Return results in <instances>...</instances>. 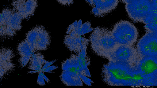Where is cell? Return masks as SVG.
<instances>
[{"mask_svg": "<svg viewBox=\"0 0 157 88\" xmlns=\"http://www.w3.org/2000/svg\"><path fill=\"white\" fill-rule=\"evenodd\" d=\"M133 66L109 61L102 68L103 79L110 86H146L147 78L135 70Z\"/></svg>", "mask_w": 157, "mask_h": 88, "instance_id": "6da1fadb", "label": "cell"}, {"mask_svg": "<svg viewBox=\"0 0 157 88\" xmlns=\"http://www.w3.org/2000/svg\"><path fill=\"white\" fill-rule=\"evenodd\" d=\"M50 42L49 34L44 27H34L26 34L25 39L17 46V50L20 55L19 62L22 65H26L33 53L46 50Z\"/></svg>", "mask_w": 157, "mask_h": 88, "instance_id": "7a4b0ae2", "label": "cell"}, {"mask_svg": "<svg viewBox=\"0 0 157 88\" xmlns=\"http://www.w3.org/2000/svg\"><path fill=\"white\" fill-rule=\"evenodd\" d=\"M86 49L79 55L71 54L62 64V73L60 79L66 86H82L81 79L83 75L90 77L87 67L90 64L87 56Z\"/></svg>", "mask_w": 157, "mask_h": 88, "instance_id": "3957f363", "label": "cell"}, {"mask_svg": "<svg viewBox=\"0 0 157 88\" xmlns=\"http://www.w3.org/2000/svg\"><path fill=\"white\" fill-rule=\"evenodd\" d=\"M89 39L93 51L104 58L118 46L111 30L106 28L98 27L94 29Z\"/></svg>", "mask_w": 157, "mask_h": 88, "instance_id": "277c9868", "label": "cell"}, {"mask_svg": "<svg viewBox=\"0 0 157 88\" xmlns=\"http://www.w3.org/2000/svg\"><path fill=\"white\" fill-rule=\"evenodd\" d=\"M25 19L13 9H4L0 14L1 40L13 37L22 28V20Z\"/></svg>", "mask_w": 157, "mask_h": 88, "instance_id": "5b68a950", "label": "cell"}, {"mask_svg": "<svg viewBox=\"0 0 157 88\" xmlns=\"http://www.w3.org/2000/svg\"><path fill=\"white\" fill-rule=\"evenodd\" d=\"M111 30L112 35L118 46H133L137 40L138 30L130 21H120Z\"/></svg>", "mask_w": 157, "mask_h": 88, "instance_id": "8992f818", "label": "cell"}, {"mask_svg": "<svg viewBox=\"0 0 157 88\" xmlns=\"http://www.w3.org/2000/svg\"><path fill=\"white\" fill-rule=\"evenodd\" d=\"M129 17L135 22L144 23L152 11V0H132L125 5Z\"/></svg>", "mask_w": 157, "mask_h": 88, "instance_id": "52a82bcc", "label": "cell"}, {"mask_svg": "<svg viewBox=\"0 0 157 88\" xmlns=\"http://www.w3.org/2000/svg\"><path fill=\"white\" fill-rule=\"evenodd\" d=\"M136 48L133 46L119 45L106 57L109 61L121 62L134 66L139 59Z\"/></svg>", "mask_w": 157, "mask_h": 88, "instance_id": "ba28073f", "label": "cell"}, {"mask_svg": "<svg viewBox=\"0 0 157 88\" xmlns=\"http://www.w3.org/2000/svg\"><path fill=\"white\" fill-rule=\"evenodd\" d=\"M139 58L157 57V37L153 32H146L136 46Z\"/></svg>", "mask_w": 157, "mask_h": 88, "instance_id": "9c48e42d", "label": "cell"}, {"mask_svg": "<svg viewBox=\"0 0 157 88\" xmlns=\"http://www.w3.org/2000/svg\"><path fill=\"white\" fill-rule=\"evenodd\" d=\"M133 68L135 70L143 76L155 80L156 83L157 80V57L139 58L133 66Z\"/></svg>", "mask_w": 157, "mask_h": 88, "instance_id": "30bf717a", "label": "cell"}, {"mask_svg": "<svg viewBox=\"0 0 157 88\" xmlns=\"http://www.w3.org/2000/svg\"><path fill=\"white\" fill-rule=\"evenodd\" d=\"M92 7L91 13L95 16H104L115 9L119 0H85Z\"/></svg>", "mask_w": 157, "mask_h": 88, "instance_id": "8fae6325", "label": "cell"}, {"mask_svg": "<svg viewBox=\"0 0 157 88\" xmlns=\"http://www.w3.org/2000/svg\"><path fill=\"white\" fill-rule=\"evenodd\" d=\"M64 43L71 51L78 55L83 50L87 49L90 40L75 33L66 35L64 38Z\"/></svg>", "mask_w": 157, "mask_h": 88, "instance_id": "7c38bea8", "label": "cell"}, {"mask_svg": "<svg viewBox=\"0 0 157 88\" xmlns=\"http://www.w3.org/2000/svg\"><path fill=\"white\" fill-rule=\"evenodd\" d=\"M13 9L24 19L33 16L37 6V0H13Z\"/></svg>", "mask_w": 157, "mask_h": 88, "instance_id": "4fadbf2b", "label": "cell"}, {"mask_svg": "<svg viewBox=\"0 0 157 88\" xmlns=\"http://www.w3.org/2000/svg\"><path fill=\"white\" fill-rule=\"evenodd\" d=\"M0 79L1 81L5 75L11 72L14 69L15 66L13 59L15 55L10 48L2 47L0 51Z\"/></svg>", "mask_w": 157, "mask_h": 88, "instance_id": "5bb4252c", "label": "cell"}, {"mask_svg": "<svg viewBox=\"0 0 157 88\" xmlns=\"http://www.w3.org/2000/svg\"><path fill=\"white\" fill-rule=\"evenodd\" d=\"M44 58V56L41 53H33L29 61L28 68L37 71L38 72L42 71L44 65L48 62L45 60Z\"/></svg>", "mask_w": 157, "mask_h": 88, "instance_id": "9a60e30c", "label": "cell"}, {"mask_svg": "<svg viewBox=\"0 0 157 88\" xmlns=\"http://www.w3.org/2000/svg\"><path fill=\"white\" fill-rule=\"evenodd\" d=\"M146 32H154L157 31V13L152 11L144 23Z\"/></svg>", "mask_w": 157, "mask_h": 88, "instance_id": "2e32d148", "label": "cell"}, {"mask_svg": "<svg viewBox=\"0 0 157 88\" xmlns=\"http://www.w3.org/2000/svg\"><path fill=\"white\" fill-rule=\"evenodd\" d=\"M91 24L89 22H87L82 24V26L78 28L76 33L82 35L93 30L91 28Z\"/></svg>", "mask_w": 157, "mask_h": 88, "instance_id": "e0dca14e", "label": "cell"}, {"mask_svg": "<svg viewBox=\"0 0 157 88\" xmlns=\"http://www.w3.org/2000/svg\"><path fill=\"white\" fill-rule=\"evenodd\" d=\"M42 71H40L39 72V74L37 80V83L40 86H44L45 85V82L44 81V78L43 76V72Z\"/></svg>", "mask_w": 157, "mask_h": 88, "instance_id": "ac0fdd59", "label": "cell"}, {"mask_svg": "<svg viewBox=\"0 0 157 88\" xmlns=\"http://www.w3.org/2000/svg\"><path fill=\"white\" fill-rule=\"evenodd\" d=\"M61 4L64 5H70L73 3V0H57Z\"/></svg>", "mask_w": 157, "mask_h": 88, "instance_id": "d6986e66", "label": "cell"}, {"mask_svg": "<svg viewBox=\"0 0 157 88\" xmlns=\"http://www.w3.org/2000/svg\"><path fill=\"white\" fill-rule=\"evenodd\" d=\"M152 1V11L157 13V0Z\"/></svg>", "mask_w": 157, "mask_h": 88, "instance_id": "ffe728a7", "label": "cell"}, {"mask_svg": "<svg viewBox=\"0 0 157 88\" xmlns=\"http://www.w3.org/2000/svg\"><path fill=\"white\" fill-rule=\"evenodd\" d=\"M56 61V60L53 61H52L48 62L45 63L43 66L42 71H43V70L49 67V66L51 65L53 63H54Z\"/></svg>", "mask_w": 157, "mask_h": 88, "instance_id": "44dd1931", "label": "cell"}, {"mask_svg": "<svg viewBox=\"0 0 157 88\" xmlns=\"http://www.w3.org/2000/svg\"><path fill=\"white\" fill-rule=\"evenodd\" d=\"M57 67L55 66H49L47 68L43 70V71L45 72H48L49 71H52L55 69H56Z\"/></svg>", "mask_w": 157, "mask_h": 88, "instance_id": "7402d4cb", "label": "cell"}, {"mask_svg": "<svg viewBox=\"0 0 157 88\" xmlns=\"http://www.w3.org/2000/svg\"><path fill=\"white\" fill-rule=\"evenodd\" d=\"M122 2H124V3H125V4H127L130 2L131 1H132V0H120Z\"/></svg>", "mask_w": 157, "mask_h": 88, "instance_id": "603a6c76", "label": "cell"}, {"mask_svg": "<svg viewBox=\"0 0 157 88\" xmlns=\"http://www.w3.org/2000/svg\"><path fill=\"white\" fill-rule=\"evenodd\" d=\"M43 77L44 78V79L48 83V82L49 81V80L48 79L43 73Z\"/></svg>", "mask_w": 157, "mask_h": 88, "instance_id": "cb8c5ba5", "label": "cell"}, {"mask_svg": "<svg viewBox=\"0 0 157 88\" xmlns=\"http://www.w3.org/2000/svg\"><path fill=\"white\" fill-rule=\"evenodd\" d=\"M157 37V31L153 32Z\"/></svg>", "mask_w": 157, "mask_h": 88, "instance_id": "d4e9b609", "label": "cell"}, {"mask_svg": "<svg viewBox=\"0 0 157 88\" xmlns=\"http://www.w3.org/2000/svg\"></svg>", "mask_w": 157, "mask_h": 88, "instance_id": "484cf974", "label": "cell"}]
</instances>
